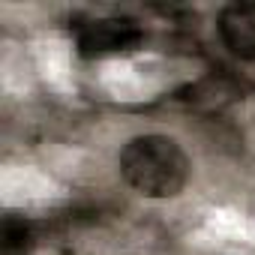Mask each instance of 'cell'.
Returning a JSON list of instances; mask_svg holds the SVG:
<instances>
[{
    "instance_id": "1",
    "label": "cell",
    "mask_w": 255,
    "mask_h": 255,
    "mask_svg": "<svg viewBox=\"0 0 255 255\" xmlns=\"http://www.w3.org/2000/svg\"><path fill=\"white\" fill-rule=\"evenodd\" d=\"M120 174L144 198H174L189 180V159L168 135H138L120 150Z\"/></svg>"
},
{
    "instance_id": "2",
    "label": "cell",
    "mask_w": 255,
    "mask_h": 255,
    "mask_svg": "<svg viewBox=\"0 0 255 255\" xmlns=\"http://www.w3.org/2000/svg\"><path fill=\"white\" fill-rule=\"evenodd\" d=\"M144 42V30L135 18H96L78 30V51L84 57H114V54H129Z\"/></svg>"
},
{
    "instance_id": "3",
    "label": "cell",
    "mask_w": 255,
    "mask_h": 255,
    "mask_svg": "<svg viewBox=\"0 0 255 255\" xmlns=\"http://www.w3.org/2000/svg\"><path fill=\"white\" fill-rule=\"evenodd\" d=\"M219 36L240 60H255V3H228L219 12Z\"/></svg>"
},
{
    "instance_id": "4",
    "label": "cell",
    "mask_w": 255,
    "mask_h": 255,
    "mask_svg": "<svg viewBox=\"0 0 255 255\" xmlns=\"http://www.w3.org/2000/svg\"><path fill=\"white\" fill-rule=\"evenodd\" d=\"M30 225L24 219L6 216L3 219V231H0V243H3V255H24L30 249Z\"/></svg>"
}]
</instances>
